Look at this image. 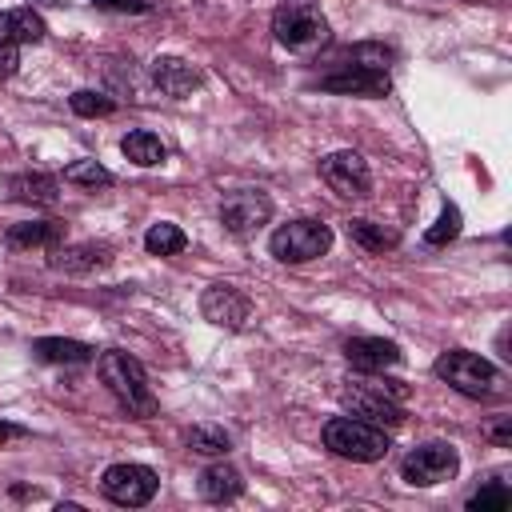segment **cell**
Wrapping results in <instances>:
<instances>
[{"label": "cell", "instance_id": "obj_21", "mask_svg": "<svg viewBox=\"0 0 512 512\" xmlns=\"http://www.w3.org/2000/svg\"><path fill=\"white\" fill-rule=\"evenodd\" d=\"M32 352L48 364H84L92 360V344H80V340H60V336H40L32 344Z\"/></svg>", "mask_w": 512, "mask_h": 512}, {"label": "cell", "instance_id": "obj_7", "mask_svg": "<svg viewBox=\"0 0 512 512\" xmlns=\"http://www.w3.org/2000/svg\"><path fill=\"white\" fill-rule=\"evenodd\" d=\"M456 468H460V452H456L452 444H444V440L420 444V448H412V452L400 460V476H404L408 484H416V488L444 484V480L456 476Z\"/></svg>", "mask_w": 512, "mask_h": 512}, {"label": "cell", "instance_id": "obj_18", "mask_svg": "<svg viewBox=\"0 0 512 512\" xmlns=\"http://www.w3.org/2000/svg\"><path fill=\"white\" fill-rule=\"evenodd\" d=\"M244 492V480H240V472L232 468V464H208L204 472H200V496L208 500V504H228V500H236Z\"/></svg>", "mask_w": 512, "mask_h": 512}, {"label": "cell", "instance_id": "obj_10", "mask_svg": "<svg viewBox=\"0 0 512 512\" xmlns=\"http://www.w3.org/2000/svg\"><path fill=\"white\" fill-rule=\"evenodd\" d=\"M320 180L340 192V196H368L372 188V172H368V160L352 148H340V152H328L320 160Z\"/></svg>", "mask_w": 512, "mask_h": 512}, {"label": "cell", "instance_id": "obj_1", "mask_svg": "<svg viewBox=\"0 0 512 512\" xmlns=\"http://www.w3.org/2000/svg\"><path fill=\"white\" fill-rule=\"evenodd\" d=\"M400 400H408V384L404 380H384L380 372H368V380H352L340 392V404L348 416L368 420L376 428H396L404 420Z\"/></svg>", "mask_w": 512, "mask_h": 512}, {"label": "cell", "instance_id": "obj_8", "mask_svg": "<svg viewBox=\"0 0 512 512\" xmlns=\"http://www.w3.org/2000/svg\"><path fill=\"white\" fill-rule=\"evenodd\" d=\"M160 480L148 464H112L100 476V492L120 508H144L156 496Z\"/></svg>", "mask_w": 512, "mask_h": 512}, {"label": "cell", "instance_id": "obj_4", "mask_svg": "<svg viewBox=\"0 0 512 512\" xmlns=\"http://www.w3.org/2000/svg\"><path fill=\"white\" fill-rule=\"evenodd\" d=\"M272 36L288 52H312L328 40V20L312 0H284L272 12Z\"/></svg>", "mask_w": 512, "mask_h": 512}, {"label": "cell", "instance_id": "obj_22", "mask_svg": "<svg viewBox=\"0 0 512 512\" xmlns=\"http://www.w3.org/2000/svg\"><path fill=\"white\" fill-rule=\"evenodd\" d=\"M348 240L364 252H384V248H396L400 244V232L396 228H384L376 220H352L348 224Z\"/></svg>", "mask_w": 512, "mask_h": 512}, {"label": "cell", "instance_id": "obj_15", "mask_svg": "<svg viewBox=\"0 0 512 512\" xmlns=\"http://www.w3.org/2000/svg\"><path fill=\"white\" fill-rule=\"evenodd\" d=\"M48 36V24L32 8H8L0 12V44H40Z\"/></svg>", "mask_w": 512, "mask_h": 512}, {"label": "cell", "instance_id": "obj_23", "mask_svg": "<svg viewBox=\"0 0 512 512\" xmlns=\"http://www.w3.org/2000/svg\"><path fill=\"white\" fill-rule=\"evenodd\" d=\"M144 248H148L152 256H176V252L188 248V236H184L172 220H160V224H152V228L144 232Z\"/></svg>", "mask_w": 512, "mask_h": 512}, {"label": "cell", "instance_id": "obj_3", "mask_svg": "<svg viewBox=\"0 0 512 512\" xmlns=\"http://www.w3.org/2000/svg\"><path fill=\"white\" fill-rule=\"evenodd\" d=\"M324 448L340 460H356V464H376L388 456L392 440L384 428L368 424V420H356V416H332L324 424Z\"/></svg>", "mask_w": 512, "mask_h": 512}, {"label": "cell", "instance_id": "obj_13", "mask_svg": "<svg viewBox=\"0 0 512 512\" xmlns=\"http://www.w3.org/2000/svg\"><path fill=\"white\" fill-rule=\"evenodd\" d=\"M324 92H336V96H388L392 92V80L388 72H368V68H340L332 76L320 80Z\"/></svg>", "mask_w": 512, "mask_h": 512}, {"label": "cell", "instance_id": "obj_9", "mask_svg": "<svg viewBox=\"0 0 512 512\" xmlns=\"http://www.w3.org/2000/svg\"><path fill=\"white\" fill-rule=\"evenodd\" d=\"M272 220V196L264 188H236L220 200V224L232 236H252Z\"/></svg>", "mask_w": 512, "mask_h": 512}, {"label": "cell", "instance_id": "obj_14", "mask_svg": "<svg viewBox=\"0 0 512 512\" xmlns=\"http://www.w3.org/2000/svg\"><path fill=\"white\" fill-rule=\"evenodd\" d=\"M344 356L356 372H388L400 364V348L392 340H380V336H356L344 344Z\"/></svg>", "mask_w": 512, "mask_h": 512}, {"label": "cell", "instance_id": "obj_6", "mask_svg": "<svg viewBox=\"0 0 512 512\" xmlns=\"http://www.w3.org/2000/svg\"><path fill=\"white\" fill-rule=\"evenodd\" d=\"M332 248V228L320 220H288L268 236V252L280 264H308Z\"/></svg>", "mask_w": 512, "mask_h": 512}, {"label": "cell", "instance_id": "obj_24", "mask_svg": "<svg viewBox=\"0 0 512 512\" xmlns=\"http://www.w3.org/2000/svg\"><path fill=\"white\" fill-rule=\"evenodd\" d=\"M188 448L200 452V456H228L232 436H228L224 428H216V424H196V428L188 432Z\"/></svg>", "mask_w": 512, "mask_h": 512}, {"label": "cell", "instance_id": "obj_33", "mask_svg": "<svg viewBox=\"0 0 512 512\" xmlns=\"http://www.w3.org/2000/svg\"><path fill=\"white\" fill-rule=\"evenodd\" d=\"M12 436H24V428H16V424H4V420H0V444H4V440H12Z\"/></svg>", "mask_w": 512, "mask_h": 512}, {"label": "cell", "instance_id": "obj_12", "mask_svg": "<svg viewBox=\"0 0 512 512\" xmlns=\"http://www.w3.org/2000/svg\"><path fill=\"white\" fill-rule=\"evenodd\" d=\"M148 76L164 96H176V100H184V96H192L200 88V72L180 56H156L148 64Z\"/></svg>", "mask_w": 512, "mask_h": 512}, {"label": "cell", "instance_id": "obj_25", "mask_svg": "<svg viewBox=\"0 0 512 512\" xmlns=\"http://www.w3.org/2000/svg\"><path fill=\"white\" fill-rule=\"evenodd\" d=\"M348 68H368V72H388V64L396 60V52L388 44H356L344 52Z\"/></svg>", "mask_w": 512, "mask_h": 512}, {"label": "cell", "instance_id": "obj_17", "mask_svg": "<svg viewBox=\"0 0 512 512\" xmlns=\"http://www.w3.org/2000/svg\"><path fill=\"white\" fill-rule=\"evenodd\" d=\"M8 192L20 200V204H56L60 200V180L48 176V172H20L8 180Z\"/></svg>", "mask_w": 512, "mask_h": 512}, {"label": "cell", "instance_id": "obj_2", "mask_svg": "<svg viewBox=\"0 0 512 512\" xmlns=\"http://www.w3.org/2000/svg\"><path fill=\"white\" fill-rule=\"evenodd\" d=\"M96 372H100L104 388L120 400V408H128V412L140 416V420L156 416V396H152V388H148V372H144V364H140L136 356L116 352V348H112V352H100Z\"/></svg>", "mask_w": 512, "mask_h": 512}, {"label": "cell", "instance_id": "obj_19", "mask_svg": "<svg viewBox=\"0 0 512 512\" xmlns=\"http://www.w3.org/2000/svg\"><path fill=\"white\" fill-rule=\"evenodd\" d=\"M120 152L136 164V168H156V164H164L168 160V148L160 144V136L156 132H148V128H132L124 140H120Z\"/></svg>", "mask_w": 512, "mask_h": 512}, {"label": "cell", "instance_id": "obj_16", "mask_svg": "<svg viewBox=\"0 0 512 512\" xmlns=\"http://www.w3.org/2000/svg\"><path fill=\"white\" fill-rule=\"evenodd\" d=\"M8 248H60L64 224L60 220H24L8 228Z\"/></svg>", "mask_w": 512, "mask_h": 512}, {"label": "cell", "instance_id": "obj_30", "mask_svg": "<svg viewBox=\"0 0 512 512\" xmlns=\"http://www.w3.org/2000/svg\"><path fill=\"white\" fill-rule=\"evenodd\" d=\"M92 4L104 12H148L152 8V0H92Z\"/></svg>", "mask_w": 512, "mask_h": 512}, {"label": "cell", "instance_id": "obj_32", "mask_svg": "<svg viewBox=\"0 0 512 512\" xmlns=\"http://www.w3.org/2000/svg\"><path fill=\"white\" fill-rule=\"evenodd\" d=\"M488 436H492L496 444H508V436H512V432H508V416H500V424H492V432H488Z\"/></svg>", "mask_w": 512, "mask_h": 512}, {"label": "cell", "instance_id": "obj_11", "mask_svg": "<svg viewBox=\"0 0 512 512\" xmlns=\"http://www.w3.org/2000/svg\"><path fill=\"white\" fill-rule=\"evenodd\" d=\"M200 312H204L208 324L240 332L248 324V316H252V300L236 284H208L204 296H200Z\"/></svg>", "mask_w": 512, "mask_h": 512}, {"label": "cell", "instance_id": "obj_27", "mask_svg": "<svg viewBox=\"0 0 512 512\" xmlns=\"http://www.w3.org/2000/svg\"><path fill=\"white\" fill-rule=\"evenodd\" d=\"M68 104H72V112L76 116H112L116 112V100L112 96H104V92H92V88H80V92H72L68 96Z\"/></svg>", "mask_w": 512, "mask_h": 512}, {"label": "cell", "instance_id": "obj_28", "mask_svg": "<svg viewBox=\"0 0 512 512\" xmlns=\"http://www.w3.org/2000/svg\"><path fill=\"white\" fill-rule=\"evenodd\" d=\"M456 236H460V208H456V204H444V208H440V220L424 232V240H428V244H448V240H456Z\"/></svg>", "mask_w": 512, "mask_h": 512}, {"label": "cell", "instance_id": "obj_20", "mask_svg": "<svg viewBox=\"0 0 512 512\" xmlns=\"http://www.w3.org/2000/svg\"><path fill=\"white\" fill-rule=\"evenodd\" d=\"M108 260V248L104 244H72V248H52V268H64V272H88V268H100Z\"/></svg>", "mask_w": 512, "mask_h": 512}, {"label": "cell", "instance_id": "obj_29", "mask_svg": "<svg viewBox=\"0 0 512 512\" xmlns=\"http://www.w3.org/2000/svg\"><path fill=\"white\" fill-rule=\"evenodd\" d=\"M508 504H512V492H508L500 480H496V484H484L480 492L468 496V508H472V512H488V508L500 512V508H508Z\"/></svg>", "mask_w": 512, "mask_h": 512}, {"label": "cell", "instance_id": "obj_26", "mask_svg": "<svg viewBox=\"0 0 512 512\" xmlns=\"http://www.w3.org/2000/svg\"><path fill=\"white\" fill-rule=\"evenodd\" d=\"M64 180L68 184H80V188H108L112 184V172L100 160H72L64 168Z\"/></svg>", "mask_w": 512, "mask_h": 512}, {"label": "cell", "instance_id": "obj_31", "mask_svg": "<svg viewBox=\"0 0 512 512\" xmlns=\"http://www.w3.org/2000/svg\"><path fill=\"white\" fill-rule=\"evenodd\" d=\"M16 68H20V52H16V44H0V80H8Z\"/></svg>", "mask_w": 512, "mask_h": 512}, {"label": "cell", "instance_id": "obj_5", "mask_svg": "<svg viewBox=\"0 0 512 512\" xmlns=\"http://www.w3.org/2000/svg\"><path fill=\"white\" fill-rule=\"evenodd\" d=\"M432 372H436L448 388H456L460 396H472V400L492 396V392H496V384H500L496 364H492V360H484V356H476V352H464V348L444 352V356L432 364Z\"/></svg>", "mask_w": 512, "mask_h": 512}]
</instances>
